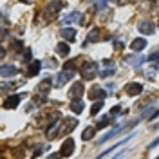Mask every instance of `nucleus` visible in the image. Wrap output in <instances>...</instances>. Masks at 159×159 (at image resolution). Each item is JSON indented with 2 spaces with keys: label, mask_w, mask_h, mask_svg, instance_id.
<instances>
[{
  "label": "nucleus",
  "mask_w": 159,
  "mask_h": 159,
  "mask_svg": "<svg viewBox=\"0 0 159 159\" xmlns=\"http://www.w3.org/2000/svg\"><path fill=\"white\" fill-rule=\"evenodd\" d=\"M70 51V45H67L65 42H60V43H56V52H58L60 56H67Z\"/></svg>",
  "instance_id": "ddd939ff"
},
{
  "label": "nucleus",
  "mask_w": 159,
  "mask_h": 159,
  "mask_svg": "<svg viewBox=\"0 0 159 159\" xmlns=\"http://www.w3.org/2000/svg\"><path fill=\"white\" fill-rule=\"evenodd\" d=\"M61 36L65 40H69V42H74L76 40V31L72 29V27H63L61 29Z\"/></svg>",
  "instance_id": "f8f14e48"
},
{
  "label": "nucleus",
  "mask_w": 159,
  "mask_h": 159,
  "mask_svg": "<svg viewBox=\"0 0 159 159\" xmlns=\"http://www.w3.org/2000/svg\"><path fill=\"white\" fill-rule=\"evenodd\" d=\"M101 107H103V101L101 99H98L94 105H92V109H90V114L94 116V114H98V110H101Z\"/></svg>",
  "instance_id": "b1692460"
},
{
  "label": "nucleus",
  "mask_w": 159,
  "mask_h": 159,
  "mask_svg": "<svg viewBox=\"0 0 159 159\" xmlns=\"http://www.w3.org/2000/svg\"><path fill=\"white\" fill-rule=\"evenodd\" d=\"M83 107H85V105H83V103H81L78 98H76L74 101H72V103H70V110H72L74 114H80V112L83 110Z\"/></svg>",
  "instance_id": "a211bd4d"
},
{
  "label": "nucleus",
  "mask_w": 159,
  "mask_h": 159,
  "mask_svg": "<svg viewBox=\"0 0 159 159\" xmlns=\"http://www.w3.org/2000/svg\"><path fill=\"white\" fill-rule=\"evenodd\" d=\"M22 96H11V98L6 99V103H4V109H15L16 105H18V101Z\"/></svg>",
  "instance_id": "2eb2a0df"
},
{
  "label": "nucleus",
  "mask_w": 159,
  "mask_h": 159,
  "mask_svg": "<svg viewBox=\"0 0 159 159\" xmlns=\"http://www.w3.org/2000/svg\"><path fill=\"white\" fill-rule=\"evenodd\" d=\"M18 72V69L15 67V65H2V69H0V74L4 76V78H11V76H15Z\"/></svg>",
  "instance_id": "0eeeda50"
},
{
  "label": "nucleus",
  "mask_w": 159,
  "mask_h": 159,
  "mask_svg": "<svg viewBox=\"0 0 159 159\" xmlns=\"http://www.w3.org/2000/svg\"><path fill=\"white\" fill-rule=\"evenodd\" d=\"M20 2H31V0H20Z\"/></svg>",
  "instance_id": "c85d7f7f"
},
{
  "label": "nucleus",
  "mask_w": 159,
  "mask_h": 159,
  "mask_svg": "<svg viewBox=\"0 0 159 159\" xmlns=\"http://www.w3.org/2000/svg\"><path fill=\"white\" fill-rule=\"evenodd\" d=\"M139 31L145 33V34H152V33L156 31V25H154L152 22H148V20H143V22L139 24Z\"/></svg>",
  "instance_id": "423d86ee"
},
{
  "label": "nucleus",
  "mask_w": 159,
  "mask_h": 159,
  "mask_svg": "<svg viewBox=\"0 0 159 159\" xmlns=\"http://www.w3.org/2000/svg\"><path fill=\"white\" fill-rule=\"evenodd\" d=\"M74 152V141L72 139H67L63 145H61V150H60V156H63V157H67Z\"/></svg>",
  "instance_id": "7ed1b4c3"
},
{
  "label": "nucleus",
  "mask_w": 159,
  "mask_h": 159,
  "mask_svg": "<svg viewBox=\"0 0 159 159\" xmlns=\"http://www.w3.org/2000/svg\"><path fill=\"white\" fill-rule=\"evenodd\" d=\"M147 45H148V43H147V40L145 38H136L132 43H130V49L132 51H143Z\"/></svg>",
  "instance_id": "1a4fd4ad"
},
{
  "label": "nucleus",
  "mask_w": 159,
  "mask_h": 159,
  "mask_svg": "<svg viewBox=\"0 0 159 159\" xmlns=\"http://www.w3.org/2000/svg\"><path fill=\"white\" fill-rule=\"evenodd\" d=\"M112 121H114V119L110 118V116H103V118L98 121V129H103V127H107V125H110Z\"/></svg>",
  "instance_id": "4be33fe9"
},
{
  "label": "nucleus",
  "mask_w": 159,
  "mask_h": 159,
  "mask_svg": "<svg viewBox=\"0 0 159 159\" xmlns=\"http://www.w3.org/2000/svg\"><path fill=\"white\" fill-rule=\"evenodd\" d=\"M114 70H116V65H110L109 69L101 70V72H99V76H101V78H109V76H112V74H114Z\"/></svg>",
  "instance_id": "5701e85b"
},
{
  "label": "nucleus",
  "mask_w": 159,
  "mask_h": 159,
  "mask_svg": "<svg viewBox=\"0 0 159 159\" xmlns=\"http://www.w3.org/2000/svg\"><path fill=\"white\" fill-rule=\"evenodd\" d=\"M96 74H99L98 63H96V61H87V63L83 65V69H81V76L85 80H94Z\"/></svg>",
  "instance_id": "f257e3e1"
},
{
  "label": "nucleus",
  "mask_w": 159,
  "mask_h": 159,
  "mask_svg": "<svg viewBox=\"0 0 159 159\" xmlns=\"http://www.w3.org/2000/svg\"><path fill=\"white\" fill-rule=\"evenodd\" d=\"M89 98L90 99H103L105 98V90L99 87H92V90H89Z\"/></svg>",
  "instance_id": "9b49d317"
},
{
  "label": "nucleus",
  "mask_w": 159,
  "mask_h": 159,
  "mask_svg": "<svg viewBox=\"0 0 159 159\" xmlns=\"http://www.w3.org/2000/svg\"><path fill=\"white\" fill-rule=\"evenodd\" d=\"M94 134H96V129L94 127H87V129L83 130V134H81V139L83 141H89V139L94 138Z\"/></svg>",
  "instance_id": "f3484780"
},
{
  "label": "nucleus",
  "mask_w": 159,
  "mask_h": 159,
  "mask_svg": "<svg viewBox=\"0 0 159 159\" xmlns=\"http://www.w3.org/2000/svg\"><path fill=\"white\" fill-rule=\"evenodd\" d=\"M125 61H127L129 65H132V67H138V65H141V63L145 61V58H143V56H127Z\"/></svg>",
  "instance_id": "4468645a"
},
{
  "label": "nucleus",
  "mask_w": 159,
  "mask_h": 159,
  "mask_svg": "<svg viewBox=\"0 0 159 159\" xmlns=\"http://www.w3.org/2000/svg\"><path fill=\"white\" fill-rule=\"evenodd\" d=\"M83 92H85L83 85H81V83H74V85H72V89H70V92H69V96L76 99V98H81V96H83Z\"/></svg>",
  "instance_id": "6e6552de"
},
{
  "label": "nucleus",
  "mask_w": 159,
  "mask_h": 159,
  "mask_svg": "<svg viewBox=\"0 0 159 159\" xmlns=\"http://www.w3.org/2000/svg\"><path fill=\"white\" fill-rule=\"evenodd\" d=\"M148 60L150 61H159V51H156V52H152L148 56Z\"/></svg>",
  "instance_id": "393cba45"
},
{
  "label": "nucleus",
  "mask_w": 159,
  "mask_h": 159,
  "mask_svg": "<svg viewBox=\"0 0 159 159\" xmlns=\"http://www.w3.org/2000/svg\"><path fill=\"white\" fill-rule=\"evenodd\" d=\"M63 6H65V4H63V2H60V0H56V2H51L49 7H47V11H45V15H47V16H54V15H56V13L63 7Z\"/></svg>",
  "instance_id": "20e7f679"
},
{
  "label": "nucleus",
  "mask_w": 159,
  "mask_h": 159,
  "mask_svg": "<svg viewBox=\"0 0 159 159\" xmlns=\"http://www.w3.org/2000/svg\"><path fill=\"white\" fill-rule=\"evenodd\" d=\"M72 76H74V72H72V70H63V72H60L58 74V78H56V87H63V85H65V83H67V81H69L70 78H72Z\"/></svg>",
  "instance_id": "f03ea898"
},
{
  "label": "nucleus",
  "mask_w": 159,
  "mask_h": 159,
  "mask_svg": "<svg viewBox=\"0 0 159 159\" xmlns=\"http://www.w3.org/2000/svg\"><path fill=\"white\" fill-rule=\"evenodd\" d=\"M157 143H159V138H157V139H156V141H154V143H152V145H150L148 148H154V147H157Z\"/></svg>",
  "instance_id": "cd10ccee"
},
{
  "label": "nucleus",
  "mask_w": 159,
  "mask_h": 159,
  "mask_svg": "<svg viewBox=\"0 0 159 159\" xmlns=\"http://www.w3.org/2000/svg\"><path fill=\"white\" fill-rule=\"evenodd\" d=\"M51 85H52V81H51L49 78H47V80H43V81H42V83H40V85H38L40 92H42V94H47V92H49V90H51V89H49Z\"/></svg>",
  "instance_id": "6ab92c4d"
},
{
  "label": "nucleus",
  "mask_w": 159,
  "mask_h": 159,
  "mask_svg": "<svg viewBox=\"0 0 159 159\" xmlns=\"http://www.w3.org/2000/svg\"><path fill=\"white\" fill-rule=\"evenodd\" d=\"M152 112H154V109L150 107V109H147V110H145V112H143V116H141V118H148V116H150V114H152Z\"/></svg>",
  "instance_id": "a878e982"
},
{
  "label": "nucleus",
  "mask_w": 159,
  "mask_h": 159,
  "mask_svg": "<svg viewBox=\"0 0 159 159\" xmlns=\"http://www.w3.org/2000/svg\"><path fill=\"white\" fill-rule=\"evenodd\" d=\"M119 110H121L119 107H114V109L110 110V114H112V116H118V114H119Z\"/></svg>",
  "instance_id": "bb28decb"
},
{
  "label": "nucleus",
  "mask_w": 159,
  "mask_h": 159,
  "mask_svg": "<svg viewBox=\"0 0 159 159\" xmlns=\"http://www.w3.org/2000/svg\"><path fill=\"white\" fill-rule=\"evenodd\" d=\"M121 129H123V125H118V127H114V129L110 130V132L107 134V136H103V138L99 139V143H105V141H107V139H110L112 136H114V134H118V132H119Z\"/></svg>",
  "instance_id": "aec40b11"
},
{
  "label": "nucleus",
  "mask_w": 159,
  "mask_h": 159,
  "mask_svg": "<svg viewBox=\"0 0 159 159\" xmlns=\"http://www.w3.org/2000/svg\"><path fill=\"white\" fill-rule=\"evenodd\" d=\"M125 90H127L129 96H138V94L143 92V85H139V83H129V85L125 87Z\"/></svg>",
  "instance_id": "39448f33"
},
{
  "label": "nucleus",
  "mask_w": 159,
  "mask_h": 159,
  "mask_svg": "<svg viewBox=\"0 0 159 159\" xmlns=\"http://www.w3.org/2000/svg\"><path fill=\"white\" fill-rule=\"evenodd\" d=\"M40 67H42V61H40V60H33L31 65L27 67V74H29V76H36L38 70H40Z\"/></svg>",
  "instance_id": "9d476101"
},
{
  "label": "nucleus",
  "mask_w": 159,
  "mask_h": 159,
  "mask_svg": "<svg viewBox=\"0 0 159 159\" xmlns=\"http://www.w3.org/2000/svg\"><path fill=\"white\" fill-rule=\"evenodd\" d=\"M98 40H99V29H92L89 33V36L85 38L83 45H85V43H92V42H98Z\"/></svg>",
  "instance_id": "dca6fc26"
},
{
  "label": "nucleus",
  "mask_w": 159,
  "mask_h": 159,
  "mask_svg": "<svg viewBox=\"0 0 159 159\" xmlns=\"http://www.w3.org/2000/svg\"><path fill=\"white\" fill-rule=\"evenodd\" d=\"M76 20H80V13L78 11H72L67 18H63V24H72V22H76Z\"/></svg>",
  "instance_id": "412c9836"
}]
</instances>
